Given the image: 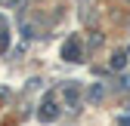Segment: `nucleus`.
<instances>
[{
	"mask_svg": "<svg viewBox=\"0 0 130 126\" xmlns=\"http://www.w3.org/2000/svg\"><path fill=\"white\" fill-rule=\"evenodd\" d=\"M77 55H80V43H77V40L65 43V58H68V61H80Z\"/></svg>",
	"mask_w": 130,
	"mask_h": 126,
	"instance_id": "1",
	"label": "nucleus"
},
{
	"mask_svg": "<svg viewBox=\"0 0 130 126\" xmlns=\"http://www.w3.org/2000/svg\"><path fill=\"white\" fill-rule=\"evenodd\" d=\"M40 120H56V108H53V105H43V111H40Z\"/></svg>",
	"mask_w": 130,
	"mask_h": 126,
	"instance_id": "2",
	"label": "nucleus"
},
{
	"mask_svg": "<svg viewBox=\"0 0 130 126\" xmlns=\"http://www.w3.org/2000/svg\"><path fill=\"white\" fill-rule=\"evenodd\" d=\"M127 65V58H124V52H118L115 58H111V68H124Z\"/></svg>",
	"mask_w": 130,
	"mask_h": 126,
	"instance_id": "3",
	"label": "nucleus"
},
{
	"mask_svg": "<svg viewBox=\"0 0 130 126\" xmlns=\"http://www.w3.org/2000/svg\"><path fill=\"white\" fill-rule=\"evenodd\" d=\"M90 99H93V102L102 99V86H93V89H90Z\"/></svg>",
	"mask_w": 130,
	"mask_h": 126,
	"instance_id": "4",
	"label": "nucleus"
}]
</instances>
